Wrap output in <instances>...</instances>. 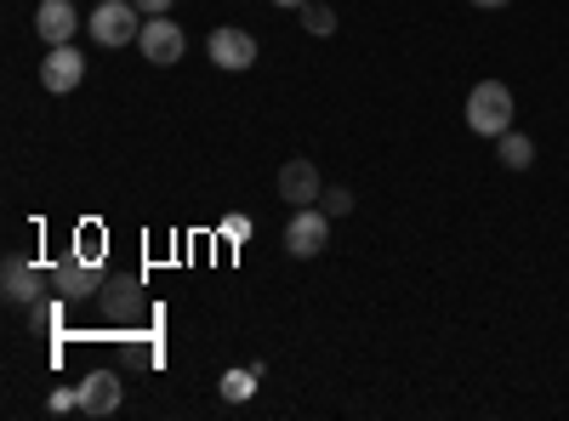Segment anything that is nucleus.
<instances>
[{"instance_id": "f257e3e1", "label": "nucleus", "mask_w": 569, "mask_h": 421, "mask_svg": "<svg viewBox=\"0 0 569 421\" xmlns=\"http://www.w3.org/2000/svg\"><path fill=\"white\" fill-rule=\"evenodd\" d=\"M512 114H518V103H512V91L501 80H479L467 91V126L479 137H490V143L501 131H512Z\"/></svg>"}, {"instance_id": "f03ea898", "label": "nucleus", "mask_w": 569, "mask_h": 421, "mask_svg": "<svg viewBox=\"0 0 569 421\" xmlns=\"http://www.w3.org/2000/svg\"><path fill=\"white\" fill-rule=\"evenodd\" d=\"M142 23H149V18H142L131 0H103V7L86 18V29H91V40H98V46H137Z\"/></svg>"}, {"instance_id": "7ed1b4c3", "label": "nucleus", "mask_w": 569, "mask_h": 421, "mask_svg": "<svg viewBox=\"0 0 569 421\" xmlns=\"http://www.w3.org/2000/svg\"><path fill=\"white\" fill-rule=\"evenodd\" d=\"M137 52L149 58L154 69H171V63H182V52H188V34H182V23L166 12V18H149L142 23V34H137Z\"/></svg>"}, {"instance_id": "20e7f679", "label": "nucleus", "mask_w": 569, "mask_h": 421, "mask_svg": "<svg viewBox=\"0 0 569 421\" xmlns=\"http://www.w3.org/2000/svg\"><path fill=\"white\" fill-rule=\"evenodd\" d=\"M325 245H330V211L325 206L291 211V222H284V251L291 257H319Z\"/></svg>"}, {"instance_id": "39448f33", "label": "nucleus", "mask_w": 569, "mask_h": 421, "mask_svg": "<svg viewBox=\"0 0 569 421\" xmlns=\"http://www.w3.org/2000/svg\"><path fill=\"white\" fill-rule=\"evenodd\" d=\"M206 52H211V63L217 69H228V74H246L251 63H257V34L251 29H211V40H206Z\"/></svg>"}, {"instance_id": "423d86ee", "label": "nucleus", "mask_w": 569, "mask_h": 421, "mask_svg": "<svg viewBox=\"0 0 569 421\" xmlns=\"http://www.w3.org/2000/svg\"><path fill=\"white\" fill-rule=\"evenodd\" d=\"M279 200L291 206V211L319 206V200H325V177H319V166H313V160H284V166H279Z\"/></svg>"}, {"instance_id": "0eeeda50", "label": "nucleus", "mask_w": 569, "mask_h": 421, "mask_svg": "<svg viewBox=\"0 0 569 421\" xmlns=\"http://www.w3.org/2000/svg\"><path fill=\"white\" fill-rule=\"evenodd\" d=\"M86 80V58H80V46L69 40V46H46V58H40V86L46 91H74Z\"/></svg>"}, {"instance_id": "6e6552de", "label": "nucleus", "mask_w": 569, "mask_h": 421, "mask_svg": "<svg viewBox=\"0 0 569 421\" xmlns=\"http://www.w3.org/2000/svg\"><path fill=\"white\" fill-rule=\"evenodd\" d=\"M52 291L63 297V302H80V297H98L103 291V273H98V262L91 257H69V262H58L52 268Z\"/></svg>"}, {"instance_id": "1a4fd4ad", "label": "nucleus", "mask_w": 569, "mask_h": 421, "mask_svg": "<svg viewBox=\"0 0 569 421\" xmlns=\"http://www.w3.org/2000/svg\"><path fill=\"white\" fill-rule=\"evenodd\" d=\"M46 285H52V279H40V268L29 257H7V268H0V291H7V302H18V308H34Z\"/></svg>"}, {"instance_id": "9d476101", "label": "nucleus", "mask_w": 569, "mask_h": 421, "mask_svg": "<svg viewBox=\"0 0 569 421\" xmlns=\"http://www.w3.org/2000/svg\"><path fill=\"white\" fill-rule=\"evenodd\" d=\"M34 34L46 46H69L80 34V12H74V0H40L34 7Z\"/></svg>"}, {"instance_id": "9b49d317", "label": "nucleus", "mask_w": 569, "mask_h": 421, "mask_svg": "<svg viewBox=\"0 0 569 421\" xmlns=\"http://www.w3.org/2000/svg\"><path fill=\"white\" fill-rule=\"evenodd\" d=\"M120 377L114 370H91V377L80 382V415H114L120 410Z\"/></svg>"}, {"instance_id": "f8f14e48", "label": "nucleus", "mask_w": 569, "mask_h": 421, "mask_svg": "<svg viewBox=\"0 0 569 421\" xmlns=\"http://www.w3.org/2000/svg\"><path fill=\"white\" fill-rule=\"evenodd\" d=\"M496 154H501L507 171H530V166H536V143H530L525 131H501V137H496Z\"/></svg>"}, {"instance_id": "ddd939ff", "label": "nucleus", "mask_w": 569, "mask_h": 421, "mask_svg": "<svg viewBox=\"0 0 569 421\" xmlns=\"http://www.w3.org/2000/svg\"><path fill=\"white\" fill-rule=\"evenodd\" d=\"M257 382H262V377H257V364H240V370H228V377L217 382V393H222L228 404H246V399L257 393Z\"/></svg>"}, {"instance_id": "4468645a", "label": "nucleus", "mask_w": 569, "mask_h": 421, "mask_svg": "<svg viewBox=\"0 0 569 421\" xmlns=\"http://www.w3.org/2000/svg\"><path fill=\"white\" fill-rule=\"evenodd\" d=\"M98 297H103V313H109V319H126V313L137 308V279H120V285H103Z\"/></svg>"}, {"instance_id": "2eb2a0df", "label": "nucleus", "mask_w": 569, "mask_h": 421, "mask_svg": "<svg viewBox=\"0 0 569 421\" xmlns=\"http://www.w3.org/2000/svg\"><path fill=\"white\" fill-rule=\"evenodd\" d=\"M302 29L308 34H337V12H330L325 0H308V7H302Z\"/></svg>"}, {"instance_id": "dca6fc26", "label": "nucleus", "mask_w": 569, "mask_h": 421, "mask_svg": "<svg viewBox=\"0 0 569 421\" xmlns=\"http://www.w3.org/2000/svg\"><path fill=\"white\" fill-rule=\"evenodd\" d=\"M330 217H353V189H325V200H319Z\"/></svg>"}, {"instance_id": "f3484780", "label": "nucleus", "mask_w": 569, "mask_h": 421, "mask_svg": "<svg viewBox=\"0 0 569 421\" xmlns=\"http://www.w3.org/2000/svg\"><path fill=\"white\" fill-rule=\"evenodd\" d=\"M46 410H52V415H63V410H80V388H58L52 399H46Z\"/></svg>"}, {"instance_id": "a211bd4d", "label": "nucleus", "mask_w": 569, "mask_h": 421, "mask_svg": "<svg viewBox=\"0 0 569 421\" xmlns=\"http://www.w3.org/2000/svg\"><path fill=\"white\" fill-rule=\"evenodd\" d=\"M222 240H233V245L251 240V217H228V222H222Z\"/></svg>"}, {"instance_id": "6ab92c4d", "label": "nucleus", "mask_w": 569, "mask_h": 421, "mask_svg": "<svg viewBox=\"0 0 569 421\" xmlns=\"http://www.w3.org/2000/svg\"><path fill=\"white\" fill-rule=\"evenodd\" d=\"M131 7H137L142 18H166V12L177 7V0H131Z\"/></svg>"}, {"instance_id": "aec40b11", "label": "nucleus", "mask_w": 569, "mask_h": 421, "mask_svg": "<svg viewBox=\"0 0 569 421\" xmlns=\"http://www.w3.org/2000/svg\"><path fill=\"white\" fill-rule=\"evenodd\" d=\"M472 7H479V12H501V7H507V0H472Z\"/></svg>"}, {"instance_id": "412c9836", "label": "nucleus", "mask_w": 569, "mask_h": 421, "mask_svg": "<svg viewBox=\"0 0 569 421\" xmlns=\"http://www.w3.org/2000/svg\"><path fill=\"white\" fill-rule=\"evenodd\" d=\"M273 7H284V12H302V7H308V0H273Z\"/></svg>"}]
</instances>
